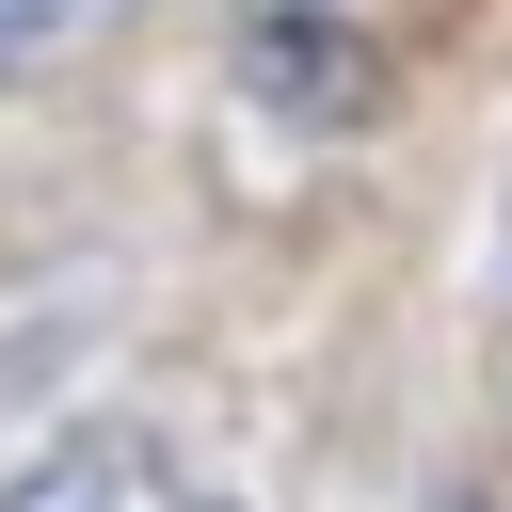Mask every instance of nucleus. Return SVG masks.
<instances>
[{
  "label": "nucleus",
  "mask_w": 512,
  "mask_h": 512,
  "mask_svg": "<svg viewBox=\"0 0 512 512\" xmlns=\"http://www.w3.org/2000/svg\"><path fill=\"white\" fill-rule=\"evenodd\" d=\"M240 80H256V112H288V128H352V112H368V48L320 32L304 0H272V16L240 32Z\"/></svg>",
  "instance_id": "obj_1"
},
{
  "label": "nucleus",
  "mask_w": 512,
  "mask_h": 512,
  "mask_svg": "<svg viewBox=\"0 0 512 512\" xmlns=\"http://www.w3.org/2000/svg\"><path fill=\"white\" fill-rule=\"evenodd\" d=\"M0 512H224V496H208V480H176L144 432H64Z\"/></svg>",
  "instance_id": "obj_2"
},
{
  "label": "nucleus",
  "mask_w": 512,
  "mask_h": 512,
  "mask_svg": "<svg viewBox=\"0 0 512 512\" xmlns=\"http://www.w3.org/2000/svg\"><path fill=\"white\" fill-rule=\"evenodd\" d=\"M96 16H112V0H0V64H64Z\"/></svg>",
  "instance_id": "obj_3"
}]
</instances>
